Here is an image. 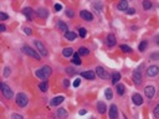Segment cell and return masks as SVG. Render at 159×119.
I'll list each match as a JSON object with an SVG mask.
<instances>
[{
  "mask_svg": "<svg viewBox=\"0 0 159 119\" xmlns=\"http://www.w3.org/2000/svg\"><path fill=\"white\" fill-rule=\"evenodd\" d=\"M36 77L37 78H40V80H44V81H46L49 77H50V74H51V68L49 66H44L42 68H40V70H37L36 72Z\"/></svg>",
  "mask_w": 159,
  "mask_h": 119,
  "instance_id": "obj_1",
  "label": "cell"
},
{
  "mask_svg": "<svg viewBox=\"0 0 159 119\" xmlns=\"http://www.w3.org/2000/svg\"><path fill=\"white\" fill-rule=\"evenodd\" d=\"M29 103V98H28V96L24 94V93H18L16 94V104L19 107H25L26 104Z\"/></svg>",
  "mask_w": 159,
  "mask_h": 119,
  "instance_id": "obj_2",
  "label": "cell"
},
{
  "mask_svg": "<svg viewBox=\"0 0 159 119\" xmlns=\"http://www.w3.org/2000/svg\"><path fill=\"white\" fill-rule=\"evenodd\" d=\"M0 88H1V92H3L4 97H5L6 99H11V98H13V94H14V93H13V89H11L7 84L1 83V84H0Z\"/></svg>",
  "mask_w": 159,
  "mask_h": 119,
  "instance_id": "obj_3",
  "label": "cell"
},
{
  "mask_svg": "<svg viewBox=\"0 0 159 119\" xmlns=\"http://www.w3.org/2000/svg\"><path fill=\"white\" fill-rule=\"evenodd\" d=\"M21 51L24 52V53H26L28 56H30V57H32V58H35V60H40V55L36 53L35 50H32L30 46H22Z\"/></svg>",
  "mask_w": 159,
  "mask_h": 119,
  "instance_id": "obj_4",
  "label": "cell"
},
{
  "mask_svg": "<svg viewBox=\"0 0 159 119\" xmlns=\"http://www.w3.org/2000/svg\"><path fill=\"white\" fill-rule=\"evenodd\" d=\"M133 82H134V84H141V82H142V71L141 68H135L134 70V72H133Z\"/></svg>",
  "mask_w": 159,
  "mask_h": 119,
  "instance_id": "obj_5",
  "label": "cell"
},
{
  "mask_svg": "<svg viewBox=\"0 0 159 119\" xmlns=\"http://www.w3.org/2000/svg\"><path fill=\"white\" fill-rule=\"evenodd\" d=\"M96 74L100 78H102V80H108V78H109V74L106 72L104 68H103V67H101V66L96 68Z\"/></svg>",
  "mask_w": 159,
  "mask_h": 119,
  "instance_id": "obj_6",
  "label": "cell"
},
{
  "mask_svg": "<svg viewBox=\"0 0 159 119\" xmlns=\"http://www.w3.org/2000/svg\"><path fill=\"white\" fill-rule=\"evenodd\" d=\"M35 46L41 56H47V50H46V47L44 46V43H41L40 41H35Z\"/></svg>",
  "mask_w": 159,
  "mask_h": 119,
  "instance_id": "obj_7",
  "label": "cell"
},
{
  "mask_svg": "<svg viewBox=\"0 0 159 119\" xmlns=\"http://www.w3.org/2000/svg\"><path fill=\"white\" fill-rule=\"evenodd\" d=\"M158 73H159L158 66H150V67H148V70H147V76L148 77H154V76H157Z\"/></svg>",
  "mask_w": 159,
  "mask_h": 119,
  "instance_id": "obj_8",
  "label": "cell"
},
{
  "mask_svg": "<svg viewBox=\"0 0 159 119\" xmlns=\"http://www.w3.org/2000/svg\"><path fill=\"white\" fill-rule=\"evenodd\" d=\"M144 93H146L147 98L152 99L153 97H154V94H156V88H154L153 86H148V87H146V89H144Z\"/></svg>",
  "mask_w": 159,
  "mask_h": 119,
  "instance_id": "obj_9",
  "label": "cell"
},
{
  "mask_svg": "<svg viewBox=\"0 0 159 119\" xmlns=\"http://www.w3.org/2000/svg\"><path fill=\"white\" fill-rule=\"evenodd\" d=\"M80 15H81V17L83 19V20H86V21H92L93 20V15L90 13V11H87V10H82L81 13H80Z\"/></svg>",
  "mask_w": 159,
  "mask_h": 119,
  "instance_id": "obj_10",
  "label": "cell"
},
{
  "mask_svg": "<svg viewBox=\"0 0 159 119\" xmlns=\"http://www.w3.org/2000/svg\"><path fill=\"white\" fill-rule=\"evenodd\" d=\"M132 100H133V103L135 104V106H141V104H143V97L141 94H138V93L133 94V97H132Z\"/></svg>",
  "mask_w": 159,
  "mask_h": 119,
  "instance_id": "obj_11",
  "label": "cell"
},
{
  "mask_svg": "<svg viewBox=\"0 0 159 119\" xmlns=\"http://www.w3.org/2000/svg\"><path fill=\"white\" fill-rule=\"evenodd\" d=\"M117 117H118V110H117V107L115 106V104H112L111 108H109V118L116 119Z\"/></svg>",
  "mask_w": 159,
  "mask_h": 119,
  "instance_id": "obj_12",
  "label": "cell"
},
{
  "mask_svg": "<svg viewBox=\"0 0 159 119\" xmlns=\"http://www.w3.org/2000/svg\"><path fill=\"white\" fill-rule=\"evenodd\" d=\"M22 13H24V15H25L26 17H28L29 21L32 20V17H34V11H32V9H30V7H25V9L22 10Z\"/></svg>",
  "mask_w": 159,
  "mask_h": 119,
  "instance_id": "obj_13",
  "label": "cell"
},
{
  "mask_svg": "<svg viewBox=\"0 0 159 119\" xmlns=\"http://www.w3.org/2000/svg\"><path fill=\"white\" fill-rule=\"evenodd\" d=\"M81 76L83 78H86V80H94V77H96V73L92 72V71H86V72H82Z\"/></svg>",
  "mask_w": 159,
  "mask_h": 119,
  "instance_id": "obj_14",
  "label": "cell"
},
{
  "mask_svg": "<svg viewBox=\"0 0 159 119\" xmlns=\"http://www.w3.org/2000/svg\"><path fill=\"white\" fill-rule=\"evenodd\" d=\"M63 100H65V97L57 96V97H55L54 99H51V106H59V104H61Z\"/></svg>",
  "mask_w": 159,
  "mask_h": 119,
  "instance_id": "obj_15",
  "label": "cell"
},
{
  "mask_svg": "<svg viewBox=\"0 0 159 119\" xmlns=\"http://www.w3.org/2000/svg\"><path fill=\"white\" fill-rule=\"evenodd\" d=\"M107 45L109 47H113L116 45V36L113 35V33H109L107 36Z\"/></svg>",
  "mask_w": 159,
  "mask_h": 119,
  "instance_id": "obj_16",
  "label": "cell"
},
{
  "mask_svg": "<svg viewBox=\"0 0 159 119\" xmlns=\"http://www.w3.org/2000/svg\"><path fill=\"white\" fill-rule=\"evenodd\" d=\"M117 7H118V10H121V11H127V9H128L127 0H121L118 3V5H117Z\"/></svg>",
  "mask_w": 159,
  "mask_h": 119,
  "instance_id": "obj_17",
  "label": "cell"
},
{
  "mask_svg": "<svg viewBox=\"0 0 159 119\" xmlns=\"http://www.w3.org/2000/svg\"><path fill=\"white\" fill-rule=\"evenodd\" d=\"M65 37L69 41H75V40H76V37H77V35L73 31H66L65 32Z\"/></svg>",
  "mask_w": 159,
  "mask_h": 119,
  "instance_id": "obj_18",
  "label": "cell"
},
{
  "mask_svg": "<svg viewBox=\"0 0 159 119\" xmlns=\"http://www.w3.org/2000/svg\"><path fill=\"white\" fill-rule=\"evenodd\" d=\"M106 109H107V107H106V104L104 102H98L97 103V110H98V113H101V114H103Z\"/></svg>",
  "mask_w": 159,
  "mask_h": 119,
  "instance_id": "obj_19",
  "label": "cell"
},
{
  "mask_svg": "<svg viewBox=\"0 0 159 119\" xmlns=\"http://www.w3.org/2000/svg\"><path fill=\"white\" fill-rule=\"evenodd\" d=\"M62 55L65 56V57H70V56H73V48H71V47H66L65 50L62 51Z\"/></svg>",
  "mask_w": 159,
  "mask_h": 119,
  "instance_id": "obj_20",
  "label": "cell"
},
{
  "mask_svg": "<svg viewBox=\"0 0 159 119\" xmlns=\"http://www.w3.org/2000/svg\"><path fill=\"white\" fill-rule=\"evenodd\" d=\"M111 80H112V83H118V81L121 80V73H118V72H115L111 76Z\"/></svg>",
  "mask_w": 159,
  "mask_h": 119,
  "instance_id": "obj_21",
  "label": "cell"
},
{
  "mask_svg": "<svg viewBox=\"0 0 159 119\" xmlns=\"http://www.w3.org/2000/svg\"><path fill=\"white\" fill-rule=\"evenodd\" d=\"M78 53L81 55V56H87L90 53V50L87 47H80L78 48Z\"/></svg>",
  "mask_w": 159,
  "mask_h": 119,
  "instance_id": "obj_22",
  "label": "cell"
},
{
  "mask_svg": "<svg viewBox=\"0 0 159 119\" xmlns=\"http://www.w3.org/2000/svg\"><path fill=\"white\" fill-rule=\"evenodd\" d=\"M37 15H39L40 17H42V19H46L47 17V11L45 9H39V10H37Z\"/></svg>",
  "mask_w": 159,
  "mask_h": 119,
  "instance_id": "obj_23",
  "label": "cell"
},
{
  "mask_svg": "<svg viewBox=\"0 0 159 119\" xmlns=\"http://www.w3.org/2000/svg\"><path fill=\"white\" fill-rule=\"evenodd\" d=\"M80 53H73V58H72V62L75 65H81V60H80Z\"/></svg>",
  "mask_w": 159,
  "mask_h": 119,
  "instance_id": "obj_24",
  "label": "cell"
},
{
  "mask_svg": "<svg viewBox=\"0 0 159 119\" xmlns=\"http://www.w3.org/2000/svg\"><path fill=\"white\" fill-rule=\"evenodd\" d=\"M150 7H152V3H150L149 0H143V9L150 10Z\"/></svg>",
  "mask_w": 159,
  "mask_h": 119,
  "instance_id": "obj_25",
  "label": "cell"
},
{
  "mask_svg": "<svg viewBox=\"0 0 159 119\" xmlns=\"http://www.w3.org/2000/svg\"><path fill=\"white\" fill-rule=\"evenodd\" d=\"M39 88H40V91L41 92H46L47 91V88H49V86L46 82H41V83L39 84Z\"/></svg>",
  "mask_w": 159,
  "mask_h": 119,
  "instance_id": "obj_26",
  "label": "cell"
},
{
  "mask_svg": "<svg viewBox=\"0 0 159 119\" xmlns=\"http://www.w3.org/2000/svg\"><path fill=\"white\" fill-rule=\"evenodd\" d=\"M147 46H148V42L147 41H142L141 43H139V46H138V48H139V51H146V48H147Z\"/></svg>",
  "mask_w": 159,
  "mask_h": 119,
  "instance_id": "obj_27",
  "label": "cell"
},
{
  "mask_svg": "<svg viewBox=\"0 0 159 119\" xmlns=\"http://www.w3.org/2000/svg\"><path fill=\"white\" fill-rule=\"evenodd\" d=\"M117 93L119 96H123L124 94V86L123 84H118L117 86Z\"/></svg>",
  "mask_w": 159,
  "mask_h": 119,
  "instance_id": "obj_28",
  "label": "cell"
},
{
  "mask_svg": "<svg viewBox=\"0 0 159 119\" xmlns=\"http://www.w3.org/2000/svg\"><path fill=\"white\" fill-rule=\"evenodd\" d=\"M104 96H106V98H107V99H112L113 93H112V91H111V88H107V89H106Z\"/></svg>",
  "mask_w": 159,
  "mask_h": 119,
  "instance_id": "obj_29",
  "label": "cell"
},
{
  "mask_svg": "<svg viewBox=\"0 0 159 119\" xmlns=\"http://www.w3.org/2000/svg\"><path fill=\"white\" fill-rule=\"evenodd\" d=\"M59 29H60V30H61V31H63V32H66V31H67V25L65 24V22L60 21V22H59Z\"/></svg>",
  "mask_w": 159,
  "mask_h": 119,
  "instance_id": "obj_30",
  "label": "cell"
},
{
  "mask_svg": "<svg viewBox=\"0 0 159 119\" xmlns=\"http://www.w3.org/2000/svg\"><path fill=\"white\" fill-rule=\"evenodd\" d=\"M93 7L96 9L97 13H100V11H102V7H103V6H102L101 1H98V3H94V4H93Z\"/></svg>",
  "mask_w": 159,
  "mask_h": 119,
  "instance_id": "obj_31",
  "label": "cell"
},
{
  "mask_svg": "<svg viewBox=\"0 0 159 119\" xmlns=\"http://www.w3.org/2000/svg\"><path fill=\"white\" fill-rule=\"evenodd\" d=\"M57 117H62V118L67 117L66 110H65V109H57Z\"/></svg>",
  "mask_w": 159,
  "mask_h": 119,
  "instance_id": "obj_32",
  "label": "cell"
},
{
  "mask_svg": "<svg viewBox=\"0 0 159 119\" xmlns=\"http://www.w3.org/2000/svg\"><path fill=\"white\" fill-rule=\"evenodd\" d=\"M121 50H122L123 52H126V53H128V52L132 51V48L129 46H127V45H121Z\"/></svg>",
  "mask_w": 159,
  "mask_h": 119,
  "instance_id": "obj_33",
  "label": "cell"
},
{
  "mask_svg": "<svg viewBox=\"0 0 159 119\" xmlns=\"http://www.w3.org/2000/svg\"><path fill=\"white\" fill-rule=\"evenodd\" d=\"M66 72L69 73V74H71V76H72V74L76 73V71H75L73 67H67V68H66Z\"/></svg>",
  "mask_w": 159,
  "mask_h": 119,
  "instance_id": "obj_34",
  "label": "cell"
},
{
  "mask_svg": "<svg viewBox=\"0 0 159 119\" xmlns=\"http://www.w3.org/2000/svg\"><path fill=\"white\" fill-rule=\"evenodd\" d=\"M150 60L158 61V60H159V53H152V55H150Z\"/></svg>",
  "mask_w": 159,
  "mask_h": 119,
  "instance_id": "obj_35",
  "label": "cell"
},
{
  "mask_svg": "<svg viewBox=\"0 0 159 119\" xmlns=\"http://www.w3.org/2000/svg\"><path fill=\"white\" fill-rule=\"evenodd\" d=\"M80 36H81V37H85L86 36V29H83V27L80 29Z\"/></svg>",
  "mask_w": 159,
  "mask_h": 119,
  "instance_id": "obj_36",
  "label": "cell"
},
{
  "mask_svg": "<svg viewBox=\"0 0 159 119\" xmlns=\"http://www.w3.org/2000/svg\"><path fill=\"white\" fill-rule=\"evenodd\" d=\"M153 113H154V115H156V117H159V104H158L156 108H154V112H153Z\"/></svg>",
  "mask_w": 159,
  "mask_h": 119,
  "instance_id": "obj_37",
  "label": "cell"
},
{
  "mask_svg": "<svg viewBox=\"0 0 159 119\" xmlns=\"http://www.w3.org/2000/svg\"><path fill=\"white\" fill-rule=\"evenodd\" d=\"M9 74H10V68H9V67H5V71H4V76L7 77Z\"/></svg>",
  "mask_w": 159,
  "mask_h": 119,
  "instance_id": "obj_38",
  "label": "cell"
},
{
  "mask_svg": "<svg viewBox=\"0 0 159 119\" xmlns=\"http://www.w3.org/2000/svg\"><path fill=\"white\" fill-rule=\"evenodd\" d=\"M126 13H127L128 15H133V14L135 13V11H134V9H133V7H131V9H127V11H126Z\"/></svg>",
  "mask_w": 159,
  "mask_h": 119,
  "instance_id": "obj_39",
  "label": "cell"
},
{
  "mask_svg": "<svg viewBox=\"0 0 159 119\" xmlns=\"http://www.w3.org/2000/svg\"><path fill=\"white\" fill-rule=\"evenodd\" d=\"M66 15H67L69 17H73V11H72V10H67V11H66Z\"/></svg>",
  "mask_w": 159,
  "mask_h": 119,
  "instance_id": "obj_40",
  "label": "cell"
},
{
  "mask_svg": "<svg viewBox=\"0 0 159 119\" xmlns=\"http://www.w3.org/2000/svg\"><path fill=\"white\" fill-rule=\"evenodd\" d=\"M24 31H25V33H26V35H31V29H30V27H25L24 29Z\"/></svg>",
  "mask_w": 159,
  "mask_h": 119,
  "instance_id": "obj_41",
  "label": "cell"
},
{
  "mask_svg": "<svg viewBox=\"0 0 159 119\" xmlns=\"http://www.w3.org/2000/svg\"><path fill=\"white\" fill-rule=\"evenodd\" d=\"M61 9H62V5H61V4H56V5H55V10H56V11H60Z\"/></svg>",
  "mask_w": 159,
  "mask_h": 119,
  "instance_id": "obj_42",
  "label": "cell"
},
{
  "mask_svg": "<svg viewBox=\"0 0 159 119\" xmlns=\"http://www.w3.org/2000/svg\"><path fill=\"white\" fill-rule=\"evenodd\" d=\"M0 19H1V20H6V19H7V15H6L5 13H1V14H0Z\"/></svg>",
  "mask_w": 159,
  "mask_h": 119,
  "instance_id": "obj_43",
  "label": "cell"
},
{
  "mask_svg": "<svg viewBox=\"0 0 159 119\" xmlns=\"http://www.w3.org/2000/svg\"><path fill=\"white\" fill-rule=\"evenodd\" d=\"M80 83H81V80H76V81L73 82V87H78Z\"/></svg>",
  "mask_w": 159,
  "mask_h": 119,
  "instance_id": "obj_44",
  "label": "cell"
},
{
  "mask_svg": "<svg viewBox=\"0 0 159 119\" xmlns=\"http://www.w3.org/2000/svg\"><path fill=\"white\" fill-rule=\"evenodd\" d=\"M63 86H65V87H69V86H70V81L69 80H65V81H63Z\"/></svg>",
  "mask_w": 159,
  "mask_h": 119,
  "instance_id": "obj_45",
  "label": "cell"
},
{
  "mask_svg": "<svg viewBox=\"0 0 159 119\" xmlns=\"http://www.w3.org/2000/svg\"><path fill=\"white\" fill-rule=\"evenodd\" d=\"M13 118H18V119H22L21 115H19V114H13Z\"/></svg>",
  "mask_w": 159,
  "mask_h": 119,
  "instance_id": "obj_46",
  "label": "cell"
},
{
  "mask_svg": "<svg viewBox=\"0 0 159 119\" xmlns=\"http://www.w3.org/2000/svg\"><path fill=\"white\" fill-rule=\"evenodd\" d=\"M6 27H5V25H0V31H5Z\"/></svg>",
  "mask_w": 159,
  "mask_h": 119,
  "instance_id": "obj_47",
  "label": "cell"
},
{
  "mask_svg": "<svg viewBox=\"0 0 159 119\" xmlns=\"http://www.w3.org/2000/svg\"><path fill=\"white\" fill-rule=\"evenodd\" d=\"M83 114H86V110H80V115H83Z\"/></svg>",
  "mask_w": 159,
  "mask_h": 119,
  "instance_id": "obj_48",
  "label": "cell"
},
{
  "mask_svg": "<svg viewBox=\"0 0 159 119\" xmlns=\"http://www.w3.org/2000/svg\"><path fill=\"white\" fill-rule=\"evenodd\" d=\"M156 42L159 45V35H158V36H156Z\"/></svg>",
  "mask_w": 159,
  "mask_h": 119,
  "instance_id": "obj_49",
  "label": "cell"
}]
</instances>
